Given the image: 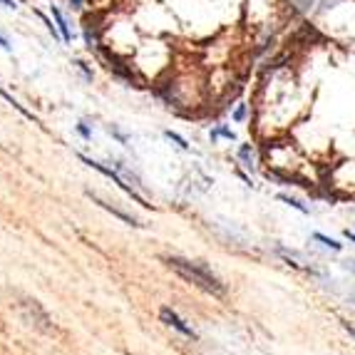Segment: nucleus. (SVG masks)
Segmentation results:
<instances>
[{
  "mask_svg": "<svg viewBox=\"0 0 355 355\" xmlns=\"http://www.w3.org/2000/svg\"><path fill=\"white\" fill-rule=\"evenodd\" d=\"M162 320H164L166 326H172V328H177L179 333H182V336H187V338H196V333H194V328L191 326H187V323H184L182 318H179L177 313H174L172 308H162Z\"/></svg>",
  "mask_w": 355,
  "mask_h": 355,
  "instance_id": "nucleus-4",
  "label": "nucleus"
},
{
  "mask_svg": "<svg viewBox=\"0 0 355 355\" xmlns=\"http://www.w3.org/2000/svg\"><path fill=\"white\" fill-rule=\"evenodd\" d=\"M345 239H348V241H353V243H355V231H350V229L345 231Z\"/></svg>",
  "mask_w": 355,
  "mask_h": 355,
  "instance_id": "nucleus-23",
  "label": "nucleus"
},
{
  "mask_svg": "<svg viewBox=\"0 0 355 355\" xmlns=\"http://www.w3.org/2000/svg\"><path fill=\"white\" fill-rule=\"evenodd\" d=\"M50 15H53L55 25H58L60 37H62V42H65V45H70V42H72V28H70V23H67L65 12L60 10L58 6H53V8H50Z\"/></svg>",
  "mask_w": 355,
  "mask_h": 355,
  "instance_id": "nucleus-5",
  "label": "nucleus"
},
{
  "mask_svg": "<svg viewBox=\"0 0 355 355\" xmlns=\"http://www.w3.org/2000/svg\"><path fill=\"white\" fill-rule=\"evenodd\" d=\"M0 95L6 97V100H8V102H10V105H12V107H15V110H18V112H20V114H23V117H28V119H33V122H37V117H35V114H33V112H28V110H25V107H23V105H20V102H18V100H12V97H10V95H8V92H6V89H3V87H0Z\"/></svg>",
  "mask_w": 355,
  "mask_h": 355,
  "instance_id": "nucleus-10",
  "label": "nucleus"
},
{
  "mask_svg": "<svg viewBox=\"0 0 355 355\" xmlns=\"http://www.w3.org/2000/svg\"><path fill=\"white\" fill-rule=\"evenodd\" d=\"M0 48H3V50H8V53H10V50H12V45H10V42H8V37H3V35H0Z\"/></svg>",
  "mask_w": 355,
  "mask_h": 355,
  "instance_id": "nucleus-20",
  "label": "nucleus"
},
{
  "mask_svg": "<svg viewBox=\"0 0 355 355\" xmlns=\"http://www.w3.org/2000/svg\"><path fill=\"white\" fill-rule=\"evenodd\" d=\"M343 328H345V331L350 333V336L355 338V323H350V320H343Z\"/></svg>",
  "mask_w": 355,
  "mask_h": 355,
  "instance_id": "nucleus-19",
  "label": "nucleus"
},
{
  "mask_svg": "<svg viewBox=\"0 0 355 355\" xmlns=\"http://www.w3.org/2000/svg\"><path fill=\"white\" fill-rule=\"evenodd\" d=\"M85 3H87V0H70V8L72 10H83Z\"/></svg>",
  "mask_w": 355,
  "mask_h": 355,
  "instance_id": "nucleus-18",
  "label": "nucleus"
},
{
  "mask_svg": "<svg viewBox=\"0 0 355 355\" xmlns=\"http://www.w3.org/2000/svg\"><path fill=\"white\" fill-rule=\"evenodd\" d=\"M15 3H18V0H0V6H6V8H15Z\"/></svg>",
  "mask_w": 355,
  "mask_h": 355,
  "instance_id": "nucleus-21",
  "label": "nucleus"
},
{
  "mask_svg": "<svg viewBox=\"0 0 355 355\" xmlns=\"http://www.w3.org/2000/svg\"><path fill=\"white\" fill-rule=\"evenodd\" d=\"M246 117H249V105L241 102V105H236V110L231 112V119H234L236 125H241V122H246Z\"/></svg>",
  "mask_w": 355,
  "mask_h": 355,
  "instance_id": "nucleus-12",
  "label": "nucleus"
},
{
  "mask_svg": "<svg viewBox=\"0 0 355 355\" xmlns=\"http://www.w3.org/2000/svg\"><path fill=\"white\" fill-rule=\"evenodd\" d=\"M89 196H92V194H89ZM92 199H95V202H97V204H100V207H105V209H107V211H112V214H114V216H119V219H125V221H127V224L142 226V224H139V221H137V219H135V216H130V214H125V211H119V209H114V207H112V204H107V202H102V199H97V196H92Z\"/></svg>",
  "mask_w": 355,
  "mask_h": 355,
  "instance_id": "nucleus-9",
  "label": "nucleus"
},
{
  "mask_svg": "<svg viewBox=\"0 0 355 355\" xmlns=\"http://www.w3.org/2000/svg\"><path fill=\"white\" fill-rule=\"evenodd\" d=\"M209 137H211V142H216V139H229V142H234V139H236V132L229 130L226 125H216L214 130H209Z\"/></svg>",
  "mask_w": 355,
  "mask_h": 355,
  "instance_id": "nucleus-7",
  "label": "nucleus"
},
{
  "mask_svg": "<svg viewBox=\"0 0 355 355\" xmlns=\"http://www.w3.org/2000/svg\"><path fill=\"white\" fill-rule=\"evenodd\" d=\"M164 263L177 273L179 279L187 281V284H194L196 288L207 291V293H211V296H216V298L226 296V286L221 284L207 266H204L202 261H189V259H179V256H169V259H164Z\"/></svg>",
  "mask_w": 355,
  "mask_h": 355,
  "instance_id": "nucleus-2",
  "label": "nucleus"
},
{
  "mask_svg": "<svg viewBox=\"0 0 355 355\" xmlns=\"http://www.w3.org/2000/svg\"><path fill=\"white\" fill-rule=\"evenodd\" d=\"M263 162L268 164V177L279 179H298L303 164V154L291 139H268L263 144Z\"/></svg>",
  "mask_w": 355,
  "mask_h": 355,
  "instance_id": "nucleus-1",
  "label": "nucleus"
},
{
  "mask_svg": "<svg viewBox=\"0 0 355 355\" xmlns=\"http://www.w3.org/2000/svg\"><path fill=\"white\" fill-rule=\"evenodd\" d=\"M110 135H114V137H117V139H119V142H122V144H127V137L122 135V132H119V130H117V127H114V125L110 127Z\"/></svg>",
  "mask_w": 355,
  "mask_h": 355,
  "instance_id": "nucleus-17",
  "label": "nucleus"
},
{
  "mask_svg": "<svg viewBox=\"0 0 355 355\" xmlns=\"http://www.w3.org/2000/svg\"><path fill=\"white\" fill-rule=\"evenodd\" d=\"M164 135H166V139H172V142L177 144L179 149H184V152H189V144H187V139H184L182 135H177V132H172V130H166Z\"/></svg>",
  "mask_w": 355,
  "mask_h": 355,
  "instance_id": "nucleus-14",
  "label": "nucleus"
},
{
  "mask_svg": "<svg viewBox=\"0 0 355 355\" xmlns=\"http://www.w3.org/2000/svg\"><path fill=\"white\" fill-rule=\"evenodd\" d=\"M313 239H315V241H320V243H323V246H326V249H333V251H340V249H343V243H338L336 239L326 236V234H318V231H315V234H313Z\"/></svg>",
  "mask_w": 355,
  "mask_h": 355,
  "instance_id": "nucleus-11",
  "label": "nucleus"
},
{
  "mask_svg": "<svg viewBox=\"0 0 355 355\" xmlns=\"http://www.w3.org/2000/svg\"><path fill=\"white\" fill-rule=\"evenodd\" d=\"M279 202L288 204V207H293L296 211H301V214H308V207H306V204H301L298 199H293V196H288V194H279Z\"/></svg>",
  "mask_w": 355,
  "mask_h": 355,
  "instance_id": "nucleus-13",
  "label": "nucleus"
},
{
  "mask_svg": "<svg viewBox=\"0 0 355 355\" xmlns=\"http://www.w3.org/2000/svg\"><path fill=\"white\" fill-rule=\"evenodd\" d=\"M77 132H80V135H83L85 139H89V137H92V132H89L87 122H80V125H77Z\"/></svg>",
  "mask_w": 355,
  "mask_h": 355,
  "instance_id": "nucleus-15",
  "label": "nucleus"
},
{
  "mask_svg": "<svg viewBox=\"0 0 355 355\" xmlns=\"http://www.w3.org/2000/svg\"><path fill=\"white\" fill-rule=\"evenodd\" d=\"M20 311H23L25 320H28L30 326H35L37 331H42V333H50V336L55 333L53 318L42 311V306L37 301H33V298H23V303H20Z\"/></svg>",
  "mask_w": 355,
  "mask_h": 355,
  "instance_id": "nucleus-3",
  "label": "nucleus"
},
{
  "mask_svg": "<svg viewBox=\"0 0 355 355\" xmlns=\"http://www.w3.org/2000/svg\"><path fill=\"white\" fill-rule=\"evenodd\" d=\"M343 169H348V172H353V177H340V179H336V184L333 187H348L350 191H355V162H345V164H340Z\"/></svg>",
  "mask_w": 355,
  "mask_h": 355,
  "instance_id": "nucleus-8",
  "label": "nucleus"
},
{
  "mask_svg": "<svg viewBox=\"0 0 355 355\" xmlns=\"http://www.w3.org/2000/svg\"><path fill=\"white\" fill-rule=\"evenodd\" d=\"M345 268H348V271H353V273H355V259L345 261Z\"/></svg>",
  "mask_w": 355,
  "mask_h": 355,
  "instance_id": "nucleus-22",
  "label": "nucleus"
},
{
  "mask_svg": "<svg viewBox=\"0 0 355 355\" xmlns=\"http://www.w3.org/2000/svg\"><path fill=\"white\" fill-rule=\"evenodd\" d=\"M18 3H23V0H18Z\"/></svg>",
  "mask_w": 355,
  "mask_h": 355,
  "instance_id": "nucleus-24",
  "label": "nucleus"
},
{
  "mask_svg": "<svg viewBox=\"0 0 355 355\" xmlns=\"http://www.w3.org/2000/svg\"><path fill=\"white\" fill-rule=\"evenodd\" d=\"M75 65H77V70H83V72H85V77H87V80H92V72L87 70V65H85L83 60H75Z\"/></svg>",
  "mask_w": 355,
  "mask_h": 355,
  "instance_id": "nucleus-16",
  "label": "nucleus"
},
{
  "mask_svg": "<svg viewBox=\"0 0 355 355\" xmlns=\"http://www.w3.org/2000/svg\"><path fill=\"white\" fill-rule=\"evenodd\" d=\"M236 154H239V162H241L249 172H251V169H256V149H254V144H241Z\"/></svg>",
  "mask_w": 355,
  "mask_h": 355,
  "instance_id": "nucleus-6",
  "label": "nucleus"
}]
</instances>
